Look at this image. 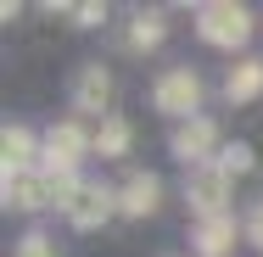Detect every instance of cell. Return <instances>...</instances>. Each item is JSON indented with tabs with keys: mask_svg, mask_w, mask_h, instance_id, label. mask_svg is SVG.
I'll use <instances>...</instances> for the list:
<instances>
[{
	"mask_svg": "<svg viewBox=\"0 0 263 257\" xmlns=\"http://www.w3.org/2000/svg\"><path fill=\"white\" fill-rule=\"evenodd\" d=\"M191 246L202 257H230L235 252V218H230V212H224V218H202L196 235H191Z\"/></svg>",
	"mask_w": 263,
	"mask_h": 257,
	"instance_id": "obj_11",
	"label": "cell"
},
{
	"mask_svg": "<svg viewBox=\"0 0 263 257\" xmlns=\"http://www.w3.org/2000/svg\"><path fill=\"white\" fill-rule=\"evenodd\" d=\"M247 241H252V246L263 252V196L252 202V212H247Z\"/></svg>",
	"mask_w": 263,
	"mask_h": 257,
	"instance_id": "obj_18",
	"label": "cell"
},
{
	"mask_svg": "<svg viewBox=\"0 0 263 257\" xmlns=\"http://www.w3.org/2000/svg\"><path fill=\"white\" fill-rule=\"evenodd\" d=\"M73 23H79V28H96V23H106V6H96V0L73 6Z\"/></svg>",
	"mask_w": 263,
	"mask_h": 257,
	"instance_id": "obj_17",
	"label": "cell"
},
{
	"mask_svg": "<svg viewBox=\"0 0 263 257\" xmlns=\"http://www.w3.org/2000/svg\"><path fill=\"white\" fill-rule=\"evenodd\" d=\"M40 173H45V168H40ZM79 190H84V179H79L73 168H56V173H45V202L62 207V212L73 207V196H79Z\"/></svg>",
	"mask_w": 263,
	"mask_h": 257,
	"instance_id": "obj_14",
	"label": "cell"
},
{
	"mask_svg": "<svg viewBox=\"0 0 263 257\" xmlns=\"http://www.w3.org/2000/svg\"><path fill=\"white\" fill-rule=\"evenodd\" d=\"M129 140H135V134H129L123 117H101V129H96V151H101V156H123Z\"/></svg>",
	"mask_w": 263,
	"mask_h": 257,
	"instance_id": "obj_15",
	"label": "cell"
},
{
	"mask_svg": "<svg viewBox=\"0 0 263 257\" xmlns=\"http://www.w3.org/2000/svg\"><path fill=\"white\" fill-rule=\"evenodd\" d=\"M90 146H96V134H84V123L67 117V123H51V129H45V156H40V162H45V173L79 168V156L90 151Z\"/></svg>",
	"mask_w": 263,
	"mask_h": 257,
	"instance_id": "obj_5",
	"label": "cell"
},
{
	"mask_svg": "<svg viewBox=\"0 0 263 257\" xmlns=\"http://www.w3.org/2000/svg\"><path fill=\"white\" fill-rule=\"evenodd\" d=\"M224 95H230V101H258V95H263V62H258V56H241V62L230 67Z\"/></svg>",
	"mask_w": 263,
	"mask_h": 257,
	"instance_id": "obj_12",
	"label": "cell"
},
{
	"mask_svg": "<svg viewBox=\"0 0 263 257\" xmlns=\"http://www.w3.org/2000/svg\"><path fill=\"white\" fill-rule=\"evenodd\" d=\"M0 156H6V173H28L34 156H45V140H34L23 123H6V134H0Z\"/></svg>",
	"mask_w": 263,
	"mask_h": 257,
	"instance_id": "obj_10",
	"label": "cell"
},
{
	"mask_svg": "<svg viewBox=\"0 0 263 257\" xmlns=\"http://www.w3.org/2000/svg\"><path fill=\"white\" fill-rule=\"evenodd\" d=\"M17 257H56V246L45 241V235H28V241L17 246Z\"/></svg>",
	"mask_w": 263,
	"mask_h": 257,
	"instance_id": "obj_19",
	"label": "cell"
},
{
	"mask_svg": "<svg viewBox=\"0 0 263 257\" xmlns=\"http://www.w3.org/2000/svg\"><path fill=\"white\" fill-rule=\"evenodd\" d=\"M162 34H168V28H162V11H140V17L129 23L123 45H129V51H152V45H162Z\"/></svg>",
	"mask_w": 263,
	"mask_h": 257,
	"instance_id": "obj_13",
	"label": "cell"
},
{
	"mask_svg": "<svg viewBox=\"0 0 263 257\" xmlns=\"http://www.w3.org/2000/svg\"><path fill=\"white\" fill-rule=\"evenodd\" d=\"M185 202L196 207L202 218H224V202H230V173L208 162V168H191L185 173Z\"/></svg>",
	"mask_w": 263,
	"mask_h": 257,
	"instance_id": "obj_3",
	"label": "cell"
},
{
	"mask_svg": "<svg viewBox=\"0 0 263 257\" xmlns=\"http://www.w3.org/2000/svg\"><path fill=\"white\" fill-rule=\"evenodd\" d=\"M0 202L6 207H17V212H40V207H51L45 202V173H6L0 179Z\"/></svg>",
	"mask_w": 263,
	"mask_h": 257,
	"instance_id": "obj_8",
	"label": "cell"
},
{
	"mask_svg": "<svg viewBox=\"0 0 263 257\" xmlns=\"http://www.w3.org/2000/svg\"><path fill=\"white\" fill-rule=\"evenodd\" d=\"M196 34L208 45H218V51H241L252 39V11L235 6V0H213V6L196 11Z\"/></svg>",
	"mask_w": 263,
	"mask_h": 257,
	"instance_id": "obj_1",
	"label": "cell"
},
{
	"mask_svg": "<svg viewBox=\"0 0 263 257\" xmlns=\"http://www.w3.org/2000/svg\"><path fill=\"white\" fill-rule=\"evenodd\" d=\"M112 212H123V207H118V190H106L101 179H84V190L67 207V224H73V229H101Z\"/></svg>",
	"mask_w": 263,
	"mask_h": 257,
	"instance_id": "obj_6",
	"label": "cell"
},
{
	"mask_svg": "<svg viewBox=\"0 0 263 257\" xmlns=\"http://www.w3.org/2000/svg\"><path fill=\"white\" fill-rule=\"evenodd\" d=\"M73 106L79 112H106L112 106V73H106L101 62H84L73 73Z\"/></svg>",
	"mask_w": 263,
	"mask_h": 257,
	"instance_id": "obj_7",
	"label": "cell"
},
{
	"mask_svg": "<svg viewBox=\"0 0 263 257\" xmlns=\"http://www.w3.org/2000/svg\"><path fill=\"white\" fill-rule=\"evenodd\" d=\"M157 202H162V179L157 173H129L123 190H118V207H123L129 218H152Z\"/></svg>",
	"mask_w": 263,
	"mask_h": 257,
	"instance_id": "obj_9",
	"label": "cell"
},
{
	"mask_svg": "<svg viewBox=\"0 0 263 257\" xmlns=\"http://www.w3.org/2000/svg\"><path fill=\"white\" fill-rule=\"evenodd\" d=\"M252 162H258V156H252V146H247V140H230V146L218 151V168H224L230 179H235V173H252Z\"/></svg>",
	"mask_w": 263,
	"mask_h": 257,
	"instance_id": "obj_16",
	"label": "cell"
},
{
	"mask_svg": "<svg viewBox=\"0 0 263 257\" xmlns=\"http://www.w3.org/2000/svg\"><path fill=\"white\" fill-rule=\"evenodd\" d=\"M152 101H157V112L179 117V123H191L196 106H202V78H196L191 67H168V73L157 78V90H152Z\"/></svg>",
	"mask_w": 263,
	"mask_h": 257,
	"instance_id": "obj_2",
	"label": "cell"
},
{
	"mask_svg": "<svg viewBox=\"0 0 263 257\" xmlns=\"http://www.w3.org/2000/svg\"><path fill=\"white\" fill-rule=\"evenodd\" d=\"M168 146H174V156H179L185 168H208V162H218V151H224V146H218V129H213L208 117H191V123H179Z\"/></svg>",
	"mask_w": 263,
	"mask_h": 257,
	"instance_id": "obj_4",
	"label": "cell"
}]
</instances>
